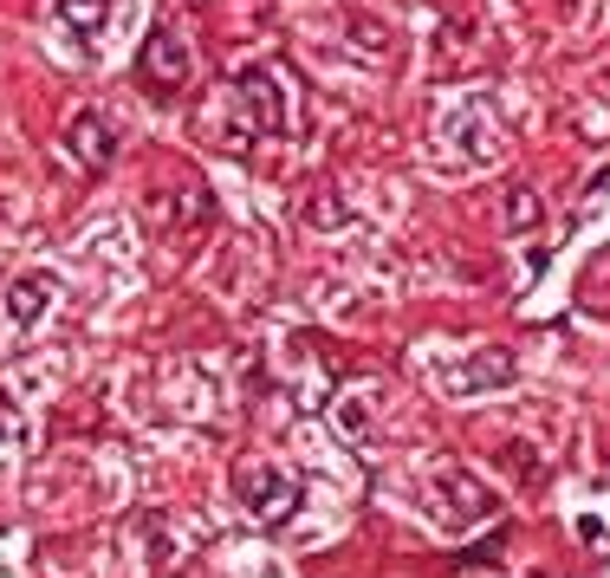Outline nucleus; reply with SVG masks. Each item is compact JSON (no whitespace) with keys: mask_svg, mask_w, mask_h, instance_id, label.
I'll return each mask as SVG.
<instances>
[{"mask_svg":"<svg viewBox=\"0 0 610 578\" xmlns=\"http://www.w3.org/2000/svg\"><path fill=\"white\" fill-rule=\"evenodd\" d=\"M66 149L85 163V169H104V163H111V124H104L98 111H78L71 131H66Z\"/></svg>","mask_w":610,"mask_h":578,"instance_id":"obj_3","label":"nucleus"},{"mask_svg":"<svg viewBox=\"0 0 610 578\" xmlns=\"http://www.w3.org/2000/svg\"><path fill=\"white\" fill-rule=\"evenodd\" d=\"M143 73L156 78V85H182V46H176L169 26L149 33V46H143Z\"/></svg>","mask_w":610,"mask_h":578,"instance_id":"obj_4","label":"nucleus"},{"mask_svg":"<svg viewBox=\"0 0 610 578\" xmlns=\"http://www.w3.org/2000/svg\"><path fill=\"white\" fill-rule=\"evenodd\" d=\"M46 305H53V280H46V274H20V280H7V292H0V312H7L20 332H33V325L46 319Z\"/></svg>","mask_w":610,"mask_h":578,"instance_id":"obj_2","label":"nucleus"},{"mask_svg":"<svg viewBox=\"0 0 610 578\" xmlns=\"http://www.w3.org/2000/svg\"><path fill=\"white\" fill-rule=\"evenodd\" d=\"M507 215H513V227H533V215H540V196H533V189H513V196H507Z\"/></svg>","mask_w":610,"mask_h":578,"instance_id":"obj_5","label":"nucleus"},{"mask_svg":"<svg viewBox=\"0 0 610 578\" xmlns=\"http://www.w3.org/2000/svg\"><path fill=\"white\" fill-rule=\"evenodd\" d=\"M234 494H241V507H247L254 520H267V526H279V520L299 507L292 475L273 468V462H241V468H234Z\"/></svg>","mask_w":610,"mask_h":578,"instance_id":"obj_1","label":"nucleus"},{"mask_svg":"<svg viewBox=\"0 0 610 578\" xmlns=\"http://www.w3.org/2000/svg\"><path fill=\"white\" fill-rule=\"evenodd\" d=\"M20 435H26V416H20V410H7V390H0V448H7V442H20Z\"/></svg>","mask_w":610,"mask_h":578,"instance_id":"obj_6","label":"nucleus"}]
</instances>
